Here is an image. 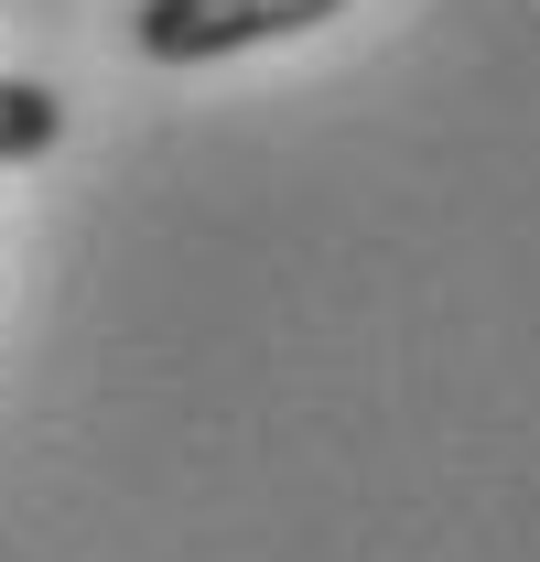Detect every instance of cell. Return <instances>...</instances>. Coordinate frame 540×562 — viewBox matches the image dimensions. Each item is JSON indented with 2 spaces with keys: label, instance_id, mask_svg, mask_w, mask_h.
Segmentation results:
<instances>
[{
  "label": "cell",
  "instance_id": "1",
  "mask_svg": "<svg viewBox=\"0 0 540 562\" xmlns=\"http://www.w3.org/2000/svg\"><path fill=\"white\" fill-rule=\"evenodd\" d=\"M336 11L346 0H140L131 33L151 66H216V55H249V44H281V33H314Z\"/></svg>",
  "mask_w": 540,
  "mask_h": 562
},
{
  "label": "cell",
  "instance_id": "2",
  "mask_svg": "<svg viewBox=\"0 0 540 562\" xmlns=\"http://www.w3.org/2000/svg\"><path fill=\"white\" fill-rule=\"evenodd\" d=\"M66 140V98L33 87V76H0V162H33Z\"/></svg>",
  "mask_w": 540,
  "mask_h": 562
}]
</instances>
